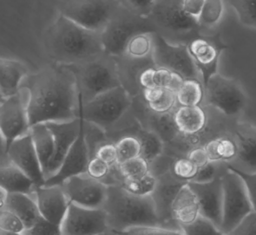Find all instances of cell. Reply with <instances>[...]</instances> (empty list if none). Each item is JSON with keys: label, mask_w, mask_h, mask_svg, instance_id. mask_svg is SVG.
Returning a JSON list of instances; mask_svg holds the SVG:
<instances>
[{"label": "cell", "mask_w": 256, "mask_h": 235, "mask_svg": "<svg viewBox=\"0 0 256 235\" xmlns=\"http://www.w3.org/2000/svg\"><path fill=\"white\" fill-rule=\"evenodd\" d=\"M27 90L30 126L64 122L80 118V94L70 66L53 64L28 75L22 86Z\"/></svg>", "instance_id": "1"}, {"label": "cell", "mask_w": 256, "mask_h": 235, "mask_svg": "<svg viewBox=\"0 0 256 235\" xmlns=\"http://www.w3.org/2000/svg\"><path fill=\"white\" fill-rule=\"evenodd\" d=\"M44 47L55 64L79 66L104 54L101 32L86 29L60 14L44 34Z\"/></svg>", "instance_id": "2"}, {"label": "cell", "mask_w": 256, "mask_h": 235, "mask_svg": "<svg viewBox=\"0 0 256 235\" xmlns=\"http://www.w3.org/2000/svg\"><path fill=\"white\" fill-rule=\"evenodd\" d=\"M106 211L110 231L120 232L141 226H160L152 196H138L121 186H108Z\"/></svg>", "instance_id": "3"}, {"label": "cell", "mask_w": 256, "mask_h": 235, "mask_svg": "<svg viewBox=\"0 0 256 235\" xmlns=\"http://www.w3.org/2000/svg\"><path fill=\"white\" fill-rule=\"evenodd\" d=\"M134 102L124 86L102 93L86 104L80 95V114L84 121L108 133L113 130L132 110Z\"/></svg>", "instance_id": "4"}, {"label": "cell", "mask_w": 256, "mask_h": 235, "mask_svg": "<svg viewBox=\"0 0 256 235\" xmlns=\"http://www.w3.org/2000/svg\"><path fill=\"white\" fill-rule=\"evenodd\" d=\"M147 16L158 34L173 44L190 42L202 28L199 20L185 14L182 0H156Z\"/></svg>", "instance_id": "5"}, {"label": "cell", "mask_w": 256, "mask_h": 235, "mask_svg": "<svg viewBox=\"0 0 256 235\" xmlns=\"http://www.w3.org/2000/svg\"><path fill=\"white\" fill-rule=\"evenodd\" d=\"M70 66L76 76L79 94L84 104L112 88L122 86L116 58L106 53L86 64Z\"/></svg>", "instance_id": "6"}, {"label": "cell", "mask_w": 256, "mask_h": 235, "mask_svg": "<svg viewBox=\"0 0 256 235\" xmlns=\"http://www.w3.org/2000/svg\"><path fill=\"white\" fill-rule=\"evenodd\" d=\"M144 32H156L148 16L136 14L121 4L101 32L104 52L114 58L122 56L128 40Z\"/></svg>", "instance_id": "7"}, {"label": "cell", "mask_w": 256, "mask_h": 235, "mask_svg": "<svg viewBox=\"0 0 256 235\" xmlns=\"http://www.w3.org/2000/svg\"><path fill=\"white\" fill-rule=\"evenodd\" d=\"M120 4V0H64L60 14L86 29L102 32Z\"/></svg>", "instance_id": "8"}, {"label": "cell", "mask_w": 256, "mask_h": 235, "mask_svg": "<svg viewBox=\"0 0 256 235\" xmlns=\"http://www.w3.org/2000/svg\"><path fill=\"white\" fill-rule=\"evenodd\" d=\"M224 203L220 230L230 234L253 211L250 194L242 178L231 170L222 176Z\"/></svg>", "instance_id": "9"}, {"label": "cell", "mask_w": 256, "mask_h": 235, "mask_svg": "<svg viewBox=\"0 0 256 235\" xmlns=\"http://www.w3.org/2000/svg\"><path fill=\"white\" fill-rule=\"evenodd\" d=\"M152 58L156 67H161L181 76L184 79H197L199 72L187 44H173L158 33H153Z\"/></svg>", "instance_id": "10"}, {"label": "cell", "mask_w": 256, "mask_h": 235, "mask_svg": "<svg viewBox=\"0 0 256 235\" xmlns=\"http://www.w3.org/2000/svg\"><path fill=\"white\" fill-rule=\"evenodd\" d=\"M28 94L24 87L16 95L1 98L0 102V136L6 138L8 146L18 138L30 132L27 111Z\"/></svg>", "instance_id": "11"}, {"label": "cell", "mask_w": 256, "mask_h": 235, "mask_svg": "<svg viewBox=\"0 0 256 235\" xmlns=\"http://www.w3.org/2000/svg\"><path fill=\"white\" fill-rule=\"evenodd\" d=\"M204 86L210 104L226 116L239 114L246 105V95L236 79L216 73Z\"/></svg>", "instance_id": "12"}, {"label": "cell", "mask_w": 256, "mask_h": 235, "mask_svg": "<svg viewBox=\"0 0 256 235\" xmlns=\"http://www.w3.org/2000/svg\"><path fill=\"white\" fill-rule=\"evenodd\" d=\"M62 235H102L110 232L104 208H87L70 203L61 224Z\"/></svg>", "instance_id": "13"}, {"label": "cell", "mask_w": 256, "mask_h": 235, "mask_svg": "<svg viewBox=\"0 0 256 235\" xmlns=\"http://www.w3.org/2000/svg\"><path fill=\"white\" fill-rule=\"evenodd\" d=\"M70 203L87 208H102L106 204L108 186L86 173L70 177L62 183Z\"/></svg>", "instance_id": "14"}, {"label": "cell", "mask_w": 256, "mask_h": 235, "mask_svg": "<svg viewBox=\"0 0 256 235\" xmlns=\"http://www.w3.org/2000/svg\"><path fill=\"white\" fill-rule=\"evenodd\" d=\"M187 46L205 85L212 76L216 74L220 54L228 46L219 36H197Z\"/></svg>", "instance_id": "15"}, {"label": "cell", "mask_w": 256, "mask_h": 235, "mask_svg": "<svg viewBox=\"0 0 256 235\" xmlns=\"http://www.w3.org/2000/svg\"><path fill=\"white\" fill-rule=\"evenodd\" d=\"M187 182L178 180L170 170L158 176V185L152 194L159 223L167 228L180 230L172 214V205L182 186Z\"/></svg>", "instance_id": "16"}, {"label": "cell", "mask_w": 256, "mask_h": 235, "mask_svg": "<svg viewBox=\"0 0 256 235\" xmlns=\"http://www.w3.org/2000/svg\"><path fill=\"white\" fill-rule=\"evenodd\" d=\"M8 156L10 162L26 174L36 186H43L46 177L30 132L8 146Z\"/></svg>", "instance_id": "17"}, {"label": "cell", "mask_w": 256, "mask_h": 235, "mask_svg": "<svg viewBox=\"0 0 256 235\" xmlns=\"http://www.w3.org/2000/svg\"><path fill=\"white\" fill-rule=\"evenodd\" d=\"M196 194L200 205V216L210 220L220 229L222 222V177H216L208 182H188Z\"/></svg>", "instance_id": "18"}, {"label": "cell", "mask_w": 256, "mask_h": 235, "mask_svg": "<svg viewBox=\"0 0 256 235\" xmlns=\"http://www.w3.org/2000/svg\"><path fill=\"white\" fill-rule=\"evenodd\" d=\"M82 116V114H81ZM90 160L89 148L84 134V118L79 136L67 154L60 170L54 176L46 180L44 185H62L70 177L86 173V168Z\"/></svg>", "instance_id": "19"}, {"label": "cell", "mask_w": 256, "mask_h": 235, "mask_svg": "<svg viewBox=\"0 0 256 235\" xmlns=\"http://www.w3.org/2000/svg\"><path fill=\"white\" fill-rule=\"evenodd\" d=\"M34 194L42 217L61 225L70 204L62 185L36 186Z\"/></svg>", "instance_id": "20"}, {"label": "cell", "mask_w": 256, "mask_h": 235, "mask_svg": "<svg viewBox=\"0 0 256 235\" xmlns=\"http://www.w3.org/2000/svg\"><path fill=\"white\" fill-rule=\"evenodd\" d=\"M82 116L80 114V118L73 121L46 124L52 133L55 144V153L46 180L60 170L67 154L79 136L82 128Z\"/></svg>", "instance_id": "21"}, {"label": "cell", "mask_w": 256, "mask_h": 235, "mask_svg": "<svg viewBox=\"0 0 256 235\" xmlns=\"http://www.w3.org/2000/svg\"><path fill=\"white\" fill-rule=\"evenodd\" d=\"M29 75L26 64L16 59H0V96L7 98L20 92L24 80Z\"/></svg>", "instance_id": "22"}, {"label": "cell", "mask_w": 256, "mask_h": 235, "mask_svg": "<svg viewBox=\"0 0 256 235\" xmlns=\"http://www.w3.org/2000/svg\"><path fill=\"white\" fill-rule=\"evenodd\" d=\"M172 214L179 228L190 225L200 216V205L196 194L188 182L182 186L176 196L172 205Z\"/></svg>", "instance_id": "23"}, {"label": "cell", "mask_w": 256, "mask_h": 235, "mask_svg": "<svg viewBox=\"0 0 256 235\" xmlns=\"http://www.w3.org/2000/svg\"><path fill=\"white\" fill-rule=\"evenodd\" d=\"M174 124L180 134L186 138L197 136L207 122V116L200 106H180L173 111Z\"/></svg>", "instance_id": "24"}, {"label": "cell", "mask_w": 256, "mask_h": 235, "mask_svg": "<svg viewBox=\"0 0 256 235\" xmlns=\"http://www.w3.org/2000/svg\"><path fill=\"white\" fill-rule=\"evenodd\" d=\"M2 208L7 209L18 216L26 229L32 228L42 218L34 194H9Z\"/></svg>", "instance_id": "25"}, {"label": "cell", "mask_w": 256, "mask_h": 235, "mask_svg": "<svg viewBox=\"0 0 256 235\" xmlns=\"http://www.w3.org/2000/svg\"><path fill=\"white\" fill-rule=\"evenodd\" d=\"M237 146L236 158L250 172H256V126L252 124L238 125L236 131Z\"/></svg>", "instance_id": "26"}, {"label": "cell", "mask_w": 256, "mask_h": 235, "mask_svg": "<svg viewBox=\"0 0 256 235\" xmlns=\"http://www.w3.org/2000/svg\"><path fill=\"white\" fill-rule=\"evenodd\" d=\"M36 186L30 177L12 162L0 168V188L8 193L33 194Z\"/></svg>", "instance_id": "27"}, {"label": "cell", "mask_w": 256, "mask_h": 235, "mask_svg": "<svg viewBox=\"0 0 256 235\" xmlns=\"http://www.w3.org/2000/svg\"><path fill=\"white\" fill-rule=\"evenodd\" d=\"M30 134L46 180L55 153L52 133L46 124H40L30 127Z\"/></svg>", "instance_id": "28"}, {"label": "cell", "mask_w": 256, "mask_h": 235, "mask_svg": "<svg viewBox=\"0 0 256 235\" xmlns=\"http://www.w3.org/2000/svg\"><path fill=\"white\" fill-rule=\"evenodd\" d=\"M184 79L170 70L161 67H148L144 70L138 78L140 88H166L176 92Z\"/></svg>", "instance_id": "29"}, {"label": "cell", "mask_w": 256, "mask_h": 235, "mask_svg": "<svg viewBox=\"0 0 256 235\" xmlns=\"http://www.w3.org/2000/svg\"><path fill=\"white\" fill-rule=\"evenodd\" d=\"M210 162H228L236 157L237 146L236 140L230 138H216L210 140L205 146Z\"/></svg>", "instance_id": "30"}, {"label": "cell", "mask_w": 256, "mask_h": 235, "mask_svg": "<svg viewBox=\"0 0 256 235\" xmlns=\"http://www.w3.org/2000/svg\"><path fill=\"white\" fill-rule=\"evenodd\" d=\"M153 33H139L132 36L126 46L124 56L132 59H144L152 56L154 47Z\"/></svg>", "instance_id": "31"}, {"label": "cell", "mask_w": 256, "mask_h": 235, "mask_svg": "<svg viewBox=\"0 0 256 235\" xmlns=\"http://www.w3.org/2000/svg\"><path fill=\"white\" fill-rule=\"evenodd\" d=\"M204 96L202 85L197 79H184L176 90V100L180 106H200Z\"/></svg>", "instance_id": "32"}, {"label": "cell", "mask_w": 256, "mask_h": 235, "mask_svg": "<svg viewBox=\"0 0 256 235\" xmlns=\"http://www.w3.org/2000/svg\"><path fill=\"white\" fill-rule=\"evenodd\" d=\"M158 185V177L150 172L144 176L124 178L120 186L128 193L138 196H150Z\"/></svg>", "instance_id": "33"}, {"label": "cell", "mask_w": 256, "mask_h": 235, "mask_svg": "<svg viewBox=\"0 0 256 235\" xmlns=\"http://www.w3.org/2000/svg\"><path fill=\"white\" fill-rule=\"evenodd\" d=\"M118 156V164L142 156L140 140L134 136H124L115 142Z\"/></svg>", "instance_id": "34"}, {"label": "cell", "mask_w": 256, "mask_h": 235, "mask_svg": "<svg viewBox=\"0 0 256 235\" xmlns=\"http://www.w3.org/2000/svg\"><path fill=\"white\" fill-rule=\"evenodd\" d=\"M240 23L256 29V0H228Z\"/></svg>", "instance_id": "35"}, {"label": "cell", "mask_w": 256, "mask_h": 235, "mask_svg": "<svg viewBox=\"0 0 256 235\" xmlns=\"http://www.w3.org/2000/svg\"><path fill=\"white\" fill-rule=\"evenodd\" d=\"M224 0H205L199 23L200 26L213 27L220 22L224 16Z\"/></svg>", "instance_id": "36"}, {"label": "cell", "mask_w": 256, "mask_h": 235, "mask_svg": "<svg viewBox=\"0 0 256 235\" xmlns=\"http://www.w3.org/2000/svg\"><path fill=\"white\" fill-rule=\"evenodd\" d=\"M199 168L187 156L174 159L170 166V173L178 180L190 182L194 180Z\"/></svg>", "instance_id": "37"}, {"label": "cell", "mask_w": 256, "mask_h": 235, "mask_svg": "<svg viewBox=\"0 0 256 235\" xmlns=\"http://www.w3.org/2000/svg\"><path fill=\"white\" fill-rule=\"evenodd\" d=\"M180 230L185 235H226L210 220L202 216L190 225L180 226Z\"/></svg>", "instance_id": "38"}, {"label": "cell", "mask_w": 256, "mask_h": 235, "mask_svg": "<svg viewBox=\"0 0 256 235\" xmlns=\"http://www.w3.org/2000/svg\"><path fill=\"white\" fill-rule=\"evenodd\" d=\"M119 170L124 178L144 176L150 172V166L142 156L118 164Z\"/></svg>", "instance_id": "39"}, {"label": "cell", "mask_w": 256, "mask_h": 235, "mask_svg": "<svg viewBox=\"0 0 256 235\" xmlns=\"http://www.w3.org/2000/svg\"><path fill=\"white\" fill-rule=\"evenodd\" d=\"M176 100V92L170 88H164V92L158 101L151 104L146 105V107L154 114H164L171 113L174 110Z\"/></svg>", "instance_id": "40"}, {"label": "cell", "mask_w": 256, "mask_h": 235, "mask_svg": "<svg viewBox=\"0 0 256 235\" xmlns=\"http://www.w3.org/2000/svg\"><path fill=\"white\" fill-rule=\"evenodd\" d=\"M114 232L116 235H185L181 230L167 228L161 226H141Z\"/></svg>", "instance_id": "41"}, {"label": "cell", "mask_w": 256, "mask_h": 235, "mask_svg": "<svg viewBox=\"0 0 256 235\" xmlns=\"http://www.w3.org/2000/svg\"><path fill=\"white\" fill-rule=\"evenodd\" d=\"M0 229L8 232L24 234L26 230V226L14 212L2 208L0 211Z\"/></svg>", "instance_id": "42"}, {"label": "cell", "mask_w": 256, "mask_h": 235, "mask_svg": "<svg viewBox=\"0 0 256 235\" xmlns=\"http://www.w3.org/2000/svg\"><path fill=\"white\" fill-rule=\"evenodd\" d=\"M23 235H62L61 225L49 222L42 217L36 224L27 228Z\"/></svg>", "instance_id": "43"}, {"label": "cell", "mask_w": 256, "mask_h": 235, "mask_svg": "<svg viewBox=\"0 0 256 235\" xmlns=\"http://www.w3.org/2000/svg\"><path fill=\"white\" fill-rule=\"evenodd\" d=\"M94 157H98L110 166L118 164V156L115 142L112 140H107L99 145L96 150Z\"/></svg>", "instance_id": "44"}, {"label": "cell", "mask_w": 256, "mask_h": 235, "mask_svg": "<svg viewBox=\"0 0 256 235\" xmlns=\"http://www.w3.org/2000/svg\"><path fill=\"white\" fill-rule=\"evenodd\" d=\"M228 170L238 174L245 183L246 190L250 194V200L253 206L254 211H256V172H246L244 170H239L233 165L228 164Z\"/></svg>", "instance_id": "45"}, {"label": "cell", "mask_w": 256, "mask_h": 235, "mask_svg": "<svg viewBox=\"0 0 256 235\" xmlns=\"http://www.w3.org/2000/svg\"><path fill=\"white\" fill-rule=\"evenodd\" d=\"M228 235H256V211H252Z\"/></svg>", "instance_id": "46"}, {"label": "cell", "mask_w": 256, "mask_h": 235, "mask_svg": "<svg viewBox=\"0 0 256 235\" xmlns=\"http://www.w3.org/2000/svg\"><path fill=\"white\" fill-rule=\"evenodd\" d=\"M156 0H120L122 4L142 16H148Z\"/></svg>", "instance_id": "47"}, {"label": "cell", "mask_w": 256, "mask_h": 235, "mask_svg": "<svg viewBox=\"0 0 256 235\" xmlns=\"http://www.w3.org/2000/svg\"><path fill=\"white\" fill-rule=\"evenodd\" d=\"M205 0H182V8L188 16L199 20Z\"/></svg>", "instance_id": "48"}, {"label": "cell", "mask_w": 256, "mask_h": 235, "mask_svg": "<svg viewBox=\"0 0 256 235\" xmlns=\"http://www.w3.org/2000/svg\"><path fill=\"white\" fill-rule=\"evenodd\" d=\"M186 156L193 162L199 168L202 166H205L206 164L210 162V160L208 159L207 152L204 148L196 147L191 148L188 151Z\"/></svg>", "instance_id": "49"}, {"label": "cell", "mask_w": 256, "mask_h": 235, "mask_svg": "<svg viewBox=\"0 0 256 235\" xmlns=\"http://www.w3.org/2000/svg\"><path fill=\"white\" fill-rule=\"evenodd\" d=\"M216 166L214 165V162H208L205 166H202L198 170V173L194 180V182H208L213 180L216 178Z\"/></svg>", "instance_id": "50"}, {"label": "cell", "mask_w": 256, "mask_h": 235, "mask_svg": "<svg viewBox=\"0 0 256 235\" xmlns=\"http://www.w3.org/2000/svg\"><path fill=\"white\" fill-rule=\"evenodd\" d=\"M9 193L6 190H4L2 188H0V202H1V208L4 205V203L6 202L7 197H8Z\"/></svg>", "instance_id": "51"}, {"label": "cell", "mask_w": 256, "mask_h": 235, "mask_svg": "<svg viewBox=\"0 0 256 235\" xmlns=\"http://www.w3.org/2000/svg\"><path fill=\"white\" fill-rule=\"evenodd\" d=\"M0 235H23V234H18V232H8V231L1 230V231H0Z\"/></svg>", "instance_id": "52"}, {"label": "cell", "mask_w": 256, "mask_h": 235, "mask_svg": "<svg viewBox=\"0 0 256 235\" xmlns=\"http://www.w3.org/2000/svg\"><path fill=\"white\" fill-rule=\"evenodd\" d=\"M102 235H116L115 232H112V231H110V232H106V234H104Z\"/></svg>", "instance_id": "53"}]
</instances>
